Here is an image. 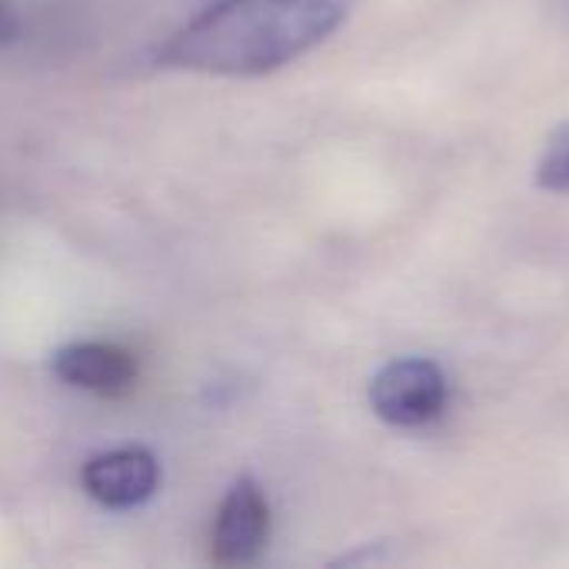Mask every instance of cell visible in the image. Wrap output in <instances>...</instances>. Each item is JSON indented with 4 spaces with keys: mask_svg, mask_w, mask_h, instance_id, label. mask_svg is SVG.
I'll use <instances>...</instances> for the list:
<instances>
[{
    "mask_svg": "<svg viewBox=\"0 0 569 569\" xmlns=\"http://www.w3.org/2000/svg\"><path fill=\"white\" fill-rule=\"evenodd\" d=\"M53 373L77 390L97 397H123L137 383V360L113 343L83 340L53 353Z\"/></svg>",
    "mask_w": 569,
    "mask_h": 569,
    "instance_id": "5",
    "label": "cell"
},
{
    "mask_svg": "<svg viewBox=\"0 0 569 569\" xmlns=\"http://www.w3.org/2000/svg\"><path fill=\"white\" fill-rule=\"evenodd\" d=\"M537 187L550 193H569V123L557 127L537 160Z\"/></svg>",
    "mask_w": 569,
    "mask_h": 569,
    "instance_id": "6",
    "label": "cell"
},
{
    "mask_svg": "<svg viewBox=\"0 0 569 569\" xmlns=\"http://www.w3.org/2000/svg\"><path fill=\"white\" fill-rule=\"evenodd\" d=\"M20 30V17L10 0H0V47H7Z\"/></svg>",
    "mask_w": 569,
    "mask_h": 569,
    "instance_id": "7",
    "label": "cell"
},
{
    "mask_svg": "<svg viewBox=\"0 0 569 569\" xmlns=\"http://www.w3.org/2000/svg\"><path fill=\"white\" fill-rule=\"evenodd\" d=\"M270 543V503L257 480L240 477L213 523V563L220 567H250L263 557Z\"/></svg>",
    "mask_w": 569,
    "mask_h": 569,
    "instance_id": "3",
    "label": "cell"
},
{
    "mask_svg": "<svg viewBox=\"0 0 569 569\" xmlns=\"http://www.w3.org/2000/svg\"><path fill=\"white\" fill-rule=\"evenodd\" d=\"M450 400L447 373L427 357H400L370 380L373 413L397 430H423L443 417Z\"/></svg>",
    "mask_w": 569,
    "mask_h": 569,
    "instance_id": "2",
    "label": "cell"
},
{
    "mask_svg": "<svg viewBox=\"0 0 569 569\" xmlns=\"http://www.w3.org/2000/svg\"><path fill=\"white\" fill-rule=\"evenodd\" d=\"M357 0H217L157 53L167 70L260 77L323 43Z\"/></svg>",
    "mask_w": 569,
    "mask_h": 569,
    "instance_id": "1",
    "label": "cell"
},
{
    "mask_svg": "<svg viewBox=\"0 0 569 569\" xmlns=\"http://www.w3.org/2000/svg\"><path fill=\"white\" fill-rule=\"evenodd\" d=\"M83 490L107 510H130L147 503L160 487V463L143 447H117L83 463Z\"/></svg>",
    "mask_w": 569,
    "mask_h": 569,
    "instance_id": "4",
    "label": "cell"
}]
</instances>
